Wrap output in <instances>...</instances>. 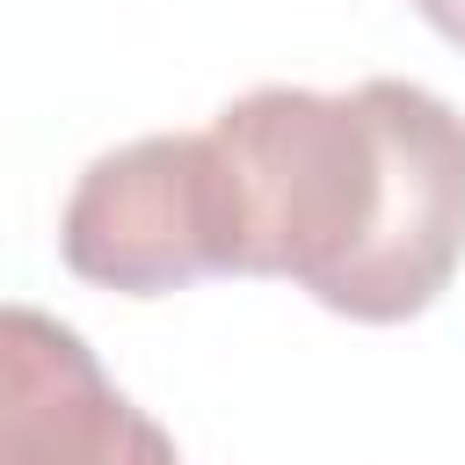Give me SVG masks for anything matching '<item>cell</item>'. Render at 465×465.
<instances>
[{
  "instance_id": "3957f363",
  "label": "cell",
  "mask_w": 465,
  "mask_h": 465,
  "mask_svg": "<svg viewBox=\"0 0 465 465\" xmlns=\"http://www.w3.org/2000/svg\"><path fill=\"white\" fill-rule=\"evenodd\" d=\"M0 465H182V450L109 385L80 327L0 305Z\"/></svg>"
},
{
  "instance_id": "277c9868",
  "label": "cell",
  "mask_w": 465,
  "mask_h": 465,
  "mask_svg": "<svg viewBox=\"0 0 465 465\" xmlns=\"http://www.w3.org/2000/svg\"><path fill=\"white\" fill-rule=\"evenodd\" d=\"M407 7H414L443 44H458V51H465V0H407Z\"/></svg>"
},
{
  "instance_id": "6da1fadb",
  "label": "cell",
  "mask_w": 465,
  "mask_h": 465,
  "mask_svg": "<svg viewBox=\"0 0 465 465\" xmlns=\"http://www.w3.org/2000/svg\"><path fill=\"white\" fill-rule=\"evenodd\" d=\"M232 276H283L356 327L429 312L465 262V116L414 80L247 87L211 116Z\"/></svg>"
},
{
  "instance_id": "7a4b0ae2",
  "label": "cell",
  "mask_w": 465,
  "mask_h": 465,
  "mask_svg": "<svg viewBox=\"0 0 465 465\" xmlns=\"http://www.w3.org/2000/svg\"><path fill=\"white\" fill-rule=\"evenodd\" d=\"M58 254L80 283L124 298L232 276V196L211 131H145L94 153L58 211Z\"/></svg>"
}]
</instances>
